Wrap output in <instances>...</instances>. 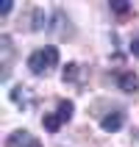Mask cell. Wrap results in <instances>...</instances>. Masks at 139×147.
Listing matches in <instances>:
<instances>
[{
	"label": "cell",
	"mask_w": 139,
	"mask_h": 147,
	"mask_svg": "<svg viewBox=\"0 0 139 147\" xmlns=\"http://www.w3.org/2000/svg\"><path fill=\"white\" fill-rule=\"evenodd\" d=\"M56 64H58V50L53 45H47V47H42V50H33L31 56H28V69L33 75H47Z\"/></svg>",
	"instance_id": "obj_1"
},
{
	"label": "cell",
	"mask_w": 139,
	"mask_h": 147,
	"mask_svg": "<svg viewBox=\"0 0 139 147\" xmlns=\"http://www.w3.org/2000/svg\"><path fill=\"white\" fill-rule=\"evenodd\" d=\"M11 58H14V45H11V39L3 33V36H0V67H3L0 81H8V75H11Z\"/></svg>",
	"instance_id": "obj_2"
},
{
	"label": "cell",
	"mask_w": 139,
	"mask_h": 147,
	"mask_svg": "<svg viewBox=\"0 0 139 147\" xmlns=\"http://www.w3.org/2000/svg\"><path fill=\"white\" fill-rule=\"evenodd\" d=\"M6 147H42V142L36 139V136H31L28 131H14L8 136Z\"/></svg>",
	"instance_id": "obj_3"
},
{
	"label": "cell",
	"mask_w": 139,
	"mask_h": 147,
	"mask_svg": "<svg viewBox=\"0 0 139 147\" xmlns=\"http://www.w3.org/2000/svg\"><path fill=\"white\" fill-rule=\"evenodd\" d=\"M123 125H125V114H123V111H108V114L100 119V128H103V131H108V133L120 131Z\"/></svg>",
	"instance_id": "obj_4"
},
{
	"label": "cell",
	"mask_w": 139,
	"mask_h": 147,
	"mask_svg": "<svg viewBox=\"0 0 139 147\" xmlns=\"http://www.w3.org/2000/svg\"><path fill=\"white\" fill-rule=\"evenodd\" d=\"M117 83H120V89L128 92V94H136L139 92V78L134 72H117Z\"/></svg>",
	"instance_id": "obj_5"
},
{
	"label": "cell",
	"mask_w": 139,
	"mask_h": 147,
	"mask_svg": "<svg viewBox=\"0 0 139 147\" xmlns=\"http://www.w3.org/2000/svg\"><path fill=\"white\" fill-rule=\"evenodd\" d=\"M11 100H14L17 106H22V108L33 106V94L25 89V86H14V89H11Z\"/></svg>",
	"instance_id": "obj_6"
},
{
	"label": "cell",
	"mask_w": 139,
	"mask_h": 147,
	"mask_svg": "<svg viewBox=\"0 0 139 147\" xmlns=\"http://www.w3.org/2000/svg\"><path fill=\"white\" fill-rule=\"evenodd\" d=\"M56 117L61 119V125L73 119V103L70 100H58V108H56Z\"/></svg>",
	"instance_id": "obj_7"
},
{
	"label": "cell",
	"mask_w": 139,
	"mask_h": 147,
	"mask_svg": "<svg viewBox=\"0 0 139 147\" xmlns=\"http://www.w3.org/2000/svg\"><path fill=\"white\" fill-rule=\"evenodd\" d=\"M78 75H81V64H67L64 72H61V78H64V83H75Z\"/></svg>",
	"instance_id": "obj_8"
},
{
	"label": "cell",
	"mask_w": 139,
	"mask_h": 147,
	"mask_svg": "<svg viewBox=\"0 0 139 147\" xmlns=\"http://www.w3.org/2000/svg\"><path fill=\"white\" fill-rule=\"evenodd\" d=\"M42 125H45L50 133H56L58 128H61V119H58L56 114H45V117H42Z\"/></svg>",
	"instance_id": "obj_9"
},
{
	"label": "cell",
	"mask_w": 139,
	"mask_h": 147,
	"mask_svg": "<svg viewBox=\"0 0 139 147\" xmlns=\"http://www.w3.org/2000/svg\"><path fill=\"white\" fill-rule=\"evenodd\" d=\"M128 3H120V0H117V3H111V11H117V14H125V11H128Z\"/></svg>",
	"instance_id": "obj_10"
},
{
	"label": "cell",
	"mask_w": 139,
	"mask_h": 147,
	"mask_svg": "<svg viewBox=\"0 0 139 147\" xmlns=\"http://www.w3.org/2000/svg\"><path fill=\"white\" fill-rule=\"evenodd\" d=\"M131 53H134V56H139V36L131 42Z\"/></svg>",
	"instance_id": "obj_11"
},
{
	"label": "cell",
	"mask_w": 139,
	"mask_h": 147,
	"mask_svg": "<svg viewBox=\"0 0 139 147\" xmlns=\"http://www.w3.org/2000/svg\"><path fill=\"white\" fill-rule=\"evenodd\" d=\"M11 11V3H0V14H8Z\"/></svg>",
	"instance_id": "obj_12"
}]
</instances>
